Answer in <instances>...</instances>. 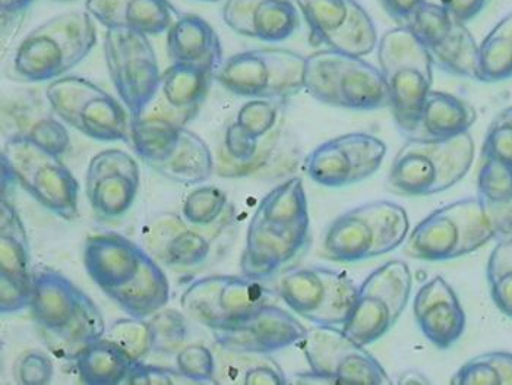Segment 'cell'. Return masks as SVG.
I'll list each match as a JSON object with an SVG mask.
<instances>
[{"mask_svg":"<svg viewBox=\"0 0 512 385\" xmlns=\"http://www.w3.org/2000/svg\"><path fill=\"white\" fill-rule=\"evenodd\" d=\"M312 244L308 195L292 176L271 189L256 207L240 258L243 276L268 282L293 270Z\"/></svg>","mask_w":512,"mask_h":385,"instance_id":"obj_1","label":"cell"},{"mask_svg":"<svg viewBox=\"0 0 512 385\" xmlns=\"http://www.w3.org/2000/svg\"><path fill=\"white\" fill-rule=\"evenodd\" d=\"M82 260L88 277L129 317L150 318L169 304L170 282L163 265L126 236H88Z\"/></svg>","mask_w":512,"mask_h":385,"instance_id":"obj_2","label":"cell"},{"mask_svg":"<svg viewBox=\"0 0 512 385\" xmlns=\"http://www.w3.org/2000/svg\"><path fill=\"white\" fill-rule=\"evenodd\" d=\"M284 99L249 100L224 128L216 172L224 179L256 178L297 163V142L287 123Z\"/></svg>","mask_w":512,"mask_h":385,"instance_id":"obj_3","label":"cell"},{"mask_svg":"<svg viewBox=\"0 0 512 385\" xmlns=\"http://www.w3.org/2000/svg\"><path fill=\"white\" fill-rule=\"evenodd\" d=\"M28 309L47 350L62 361H75L85 347L107 331L96 302L65 274L52 268L34 271Z\"/></svg>","mask_w":512,"mask_h":385,"instance_id":"obj_4","label":"cell"},{"mask_svg":"<svg viewBox=\"0 0 512 385\" xmlns=\"http://www.w3.org/2000/svg\"><path fill=\"white\" fill-rule=\"evenodd\" d=\"M96 44L97 28L88 12H62L22 37L9 59V78L24 84L58 80Z\"/></svg>","mask_w":512,"mask_h":385,"instance_id":"obj_5","label":"cell"},{"mask_svg":"<svg viewBox=\"0 0 512 385\" xmlns=\"http://www.w3.org/2000/svg\"><path fill=\"white\" fill-rule=\"evenodd\" d=\"M476 145L470 132L448 140L409 141L395 154L388 191L400 197H429L457 185L472 169Z\"/></svg>","mask_w":512,"mask_h":385,"instance_id":"obj_6","label":"cell"},{"mask_svg":"<svg viewBox=\"0 0 512 385\" xmlns=\"http://www.w3.org/2000/svg\"><path fill=\"white\" fill-rule=\"evenodd\" d=\"M376 49L395 125L410 138L434 84V63L425 46L403 25L387 31Z\"/></svg>","mask_w":512,"mask_h":385,"instance_id":"obj_7","label":"cell"},{"mask_svg":"<svg viewBox=\"0 0 512 385\" xmlns=\"http://www.w3.org/2000/svg\"><path fill=\"white\" fill-rule=\"evenodd\" d=\"M406 208L391 201H371L338 216L322 239V255L333 263H359L393 252L406 242Z\"/></svg>","mask_w":512,"mask_h":385,"instance_id":"obj_8","label":"cell"},{"mask_svg":"<svg viewBox=\"0 0 512 385\" xmlns=\"http://www.w3.org/2000/svg\"><path fill=\"white\" fill-rule=\"evenodd\" d=\"M305 91L318 102L347 110L390 107L381 69L360 58L324 49L306 58Z\"/></svg>","mask_w":512,"mask_h":385,"instance_id":"obj_9","label":"cell"},{"mask_svg":"<svg viewBox=\"0 0 512 385\" xmlns=\"http://www.w3.org/2000/svg\"><path fill=\"white\" fill-rule=\"evenodd\" d=\"M129 144L158 175L180 185H201L216 170L207 142L186 126L139 116L131 121Z\"/></svg>","mask_w":512,"mask_h":385,"instance_id":"obj_10","label":"cell"},{"mask_svg":"<svg viewBox=\"0 0 512 385\" xmlns=\"http://www.w3.org/2000/svg\"><path fill=\"white\" fill-rule=\"evenodd\" d=\"M3 141L2 181L20 186L60 219H78L79 182L60 156L34 142L18 138Z\"/></svg>","mask_w":512,"mask_h":385,"instance_id":"obj_11","label":"cell"},{"mask_svg":"<svg viewBox=\"0 0 512 385\" xmlns=\"http://www.w3.org/2000/svg\"><path fill=\"white\" fill-rule=\"evenodd\" d=\"M493 230L477 197L438 208L407 236L404 254L417 261H450L492 241Z\"/></svg>","mask_w":512,"mask_h":385,"instance_id":"obj_12","label":"cell"},{"mask_svg":"<svg viewBox=\"0 0 512 385\" xmlns=\"http://www.w3.org/2000/svg\"><path fill=\"white\" fill-rule=\"evenodd\" d=\"M44 94L60 121L79 134L101 142H131L128 109L96 82L65 75L49 82Z\"/></svg>","mask_w":512,"mask_h":385,"instance_id":"obj_13","label":"cell"},{"mask_svg":"<svg viewBox=\"0 0 512 385\" xmlns=\"http://www.w3.org/2000/svg\"><path fill=\"white\" fill-rule=\"evenodd\" d=\"M306 58L284 47L237 53L223 62L216 81L235 96L249 100L284 99L305 90Z\"/></svg>","mask_w":512,"mask_h":385,"instance_id":"obj_14","label":"cell"},{"mask_svg":"<svg viewBox=\"0 0 512 385\" xmlns=\"http://www.w3.org/2000/svg\"><path fill=\"white\" fill-rule=\"evenodd\" d=\"M299 345L311 371L297 375L295 384H393L378 359L341 327L315 325Z\"/></svg>","mask_w":512,"mask_h":385,"instance_id":"obj_15","label":"cell"},{"mask_svg":"<svg viewBox=\"0 0 512 385\" xmlns=\"http://www.w3.org/2000/svg\"><path fill=\"white\" fill-rule=\"evenodd\" d=\"M355 282L327 267L293 268L281 274L277 295L296 315L319 327H343L355 306Z\"/></svg>","mask_w":512,"mask_h":385,"instance_id":"obj_16","label":"cell"},{"mask_svg":"<svg viewBox=\"0 0 512 385\" xmlns=\"http://www.w3.org/2000/svg\"><path fill=\"white\" fill-rule=\"evenodd\" d=\"M412 287V271L404 261H388L376 268L357 289L352 314L341 327L344 333L363 346L378 342L403 314Z\"/></svg>","mask_w":512,"mask_h":385,"instance_id":"obj_17","label":"cell"},{"mask_svg":"<svg viewBox=\"0 0 512 385\" xmlns=\"http://www.w3.org/2000/svg\"><path fill=\"white\" fill-rule=\"evenodd\" d=\"M277 292L246 276L213 274L194 280L180 296L186 317L216 331L235 323L265 304H273ZM278 296V295H277Z\"/></svg>","mask_w":512,"mask_h":385,"instance_id":"obj_18","label":"cell"},{"mask_svg":"<svg viewBox=\"0 0 512 385\" xmlns=\"http://www.w3.org/2000/svg\"><path fill=\"white\" fill-rule=\"evenodd\" d=\"M104 59L110 80L131 119H137L153 100L160 82V65L150 36L110 28L104 34Z\"/></svg>","mask_w":512,"mask_h":385,"instance_id":"obj_19","label":"cell"},{"mask_svg":"<svg viewBox=\"0 0 512 385\" xmlns=\"http://www.w3.org/2000/svg\"><path fill=\"white\" fill-rule=\"evenodd\" d=\"M314 46L347 55H372L378 31L369 12L357 0H297Z\"/></svg>","mask_w":512,"mask_h":385,"instance_id":"obj_20","label":"cell"},{"mask_svg":"<svg viewBox=\"0 0 512 385\" xmlns=\"http://www.w3.org/2000/svg\"><path fill=\"white\" fill-rule=\"evenodd\" d=\"M425 46L436 68L455 77L476 80L479 44L466 22L454 17L444 5L426 0L406 25Z\"/></svg>","mask_w":512,"mask_h":385,"instance_id":"obj_21","label":"cell"},{"mask_svg":"<svg viewBox=\"0 0 512 385\" xmlns=\"http://www.w3.org/2000/svg\"><path fill=\"white\" fill-rule=\"evenodd\" d=\"M388 147L366 132H352L322 142L306 156L303 170L311 181L325 188H344L378 172Z\"/></svg>","mask_w":512,"mask_h":385,"instance_id":"obj_22","label":"cell"},{"mask_svg":"<svg viewBox=\"0 0 512 385\" xmlns=\"http://www.w3.org/2000/svg\"><path fill=\"white\" fill-rule=\"evenodd\" d=\"M144 239L158 263L176 273H195L217 263L233 244L199 230L182 214L170 211L158 214L147 224Z\"/></svg>","mask_w":512,"mask_h":385,"instance_id":"obj_23","label":"cell"},{"mask_svg":"<svg viewBox=\"0 0 512 385\" xmlns=\"http://www.w3.org/2000/svg\"><path fill=\"white\" fill-rule=\"evenodd\" d=\"M141 170L134 156L109 148L90 160L85 173V195L97 217L116 220L125 216L137 201Z\"/></svg>","mask_w":512,"mask_h":385,"instance_id":"obj_24","label":"cell"},{"mask_svg":"<svg viewBox=\"0 0 512 385\" xmlns=\"http://www.w3.org/2000/svg\"><path fill=\"white\" fill-rule=\"evenodd\" d=\"M308 328L276 304H265L239 318L235 323L213 331L214 342L233 352L273 355L293 345H299Z\"/></svg>","mask_w":512,"mask_h":385,"instance_id":"obj_25","label":"cell"},{"mask_svg":"<svg viewBox=\"0 0 512 385\" xmlns=\"http://www.w3.org/2000/svg\"><path fill=\"white\" fill-rule=\"evenodd\" d=\"M34 268L24 222L11 201L2 197L0 207V311L27 309L33 293Z\"/></svg>","mask_w":512,"mask_h":385,"instance_id":"obj_26","label":"cell"},{"mask_svg":"<svg viewBox=\"0 0 512 385\" xmlns=\"http://www.w3.org/2000/svg\"><path fill=\"white\" fill-rule=\"evenodd\" d=\"M3 140L34 142L50 153L62 157L71 147V137L60 121L46 94L36 90H17L3 96Z\"/></svg>","mask_w":512,"mask_h":385,"instance_id":"obj_27","label":"cell"},{"mask_svg":"<svg viewBox=\"0 0 512 385\" xmlns=\"http://www.w3.org/2000/svg\"><path fill=\"white\" fill-rule=\"evenodd\" d=\"M214 80L216 72L172 63L161 74L153 100L139 116L186 126L198 115Z\"/></svg>","mask_w":512,"mask_h":385,"instance_id":"obj_28","label":"cell"},{"mask_svg":"<svg viewBox=\"0 0 512 385\" xmlns=\"http://www.w3.org/2000/svg\"><path fill=\"white\" fill-rule=\"evenodd\" d=\"M413 314L423 336L438 349L455 345L466 330V312L444 277L436 276L417 290Z\"/></svg>","mask_w":512,"mask_h":385,"instance_id":"obj_29","label":"cell"},{"mask_svg":"<svg viewBox=\"0 0 512 385\" xmlns=\"http://www.w3.org/2000/svg\"><path fill=\"white\" fill-rule=\"evenodd\" d=\"M223 20L249 39L278 43L300 27V11L293 0H227Z\"/></svg>","mask_w":512,"mask_h":385,"instance_id":"obj_30","label":"cell"},{"mask_svg":"<svg viewBox=\"0 0 512 385\" xmlns=\"http://www.w3.org/2000/svg\"><path fill=\"white\" fill-rule=\"evenodd\" d=\"M85 9L99 24L147 36L167 33L180 17L169 0H87Z\"/></svg>","mask_w":512,"mask_h":385,"instance_id":"obj_31","label":"cell"},{"mask_svg":"<svg viewBox=\"0 0 512 385\" xmlns=\"http://www.w3.org/2000/svg\"><path fill=\"white\" fill-rule=\"evenodd\" d=\"M172 63L216 72L223 65V46L210 22L195 14L180 15L167 30Z\"/></svg>","mask_w":512,"mask_h":385,"instance_id":"obj_32","label":"cell"},{"mask_svg":"<svg viewBox=\"0 0 512 385\" xmlns=\"http://www.w3.org/2000/svg\"><path fill=\"white\" fill-rule=\"evenodd\" d=\"M476 121L477 112L472 104L454 94L431 90L410 138L448 140L469 132Z\"/></svg>","mask_w":512,"mask_h":385,"instance_id":"obj_33","label":"cell"},{"mask_svg":"<svg viewBox=\"0 0 512 385\" xmlns=\"http://www.w3.org/2000/svg\"><path fill=\"white\" fill-rule=\"evenodd\" d=\"M477 200L496 242L512 241V166L485 160L477 176Z\"/></svg>","mask_w":512,"mask_h":385,"instance_id":"obj_34","label":"cell"},{"mask_svg":"<svg viewBox=\"0 0 512 385\" xmlns=\"http://www.w3.org/2000/svg\"><path fill=\"white\" fill-rule=\"evenodd\" d=\"M183 219L216 238L235 241L236 208L223 189L201 185L186 195L182 204Z\"/></svg>","mask_w":512,"mask_h":385,"instance_id":"obj_35","label":"cell"},{"mask_svg":"<svg viewBox=\"0 0 512 385\" xmlns=\"http://www.w3.org/2000/svg\"><path fill=\"white\" fill-rule=\"evenodd\" d=\"M217 385H286L283 368L264 353L233 352L214 347Z\"/></svg>","mask_w":512,"mask_h":385,"instance_id":"obj_36","label":"cell"},{"mask_svg":"<svg viewBox=\"0 0 512 385\" xmlns=\"http://www.w3.org/2000/svg\"><path fill=\"white\" fill-rule=\"evenodd\" d=\"M81 383L87 385L128 384L137 362L123 347L101 337L82 350L75 359Z\"/></svg>","mask_w":512,"mask_h":385,"instance_id":"obj_37","label":"cell"},{"mask_svg":"<svg viewBox=\"0 0 512 385\" xmlns=\"http://www.w3.org/2000/svg\"><path fill=\"white\" fill-rule=\"evenodd\" d=\"M512 78V12L479 44L476 81L496 84Z\"/></svg>","mask_w":512,"mask_h":385,"instance_id":"obj_38","label":"cell"},{"mask_svg":"<svg viewBox=\"0 0 512 385\" xmlns=\"http://www.w3.org/2000/svg\"><path fill=\"white\" fill-rule=\"evenodd\" d=\"M454 385H512V353L488 352L461 365L451 378Z\"/></svg>","mask_w":512,"mask_h":385,"instance_id":"obj_39","label":"cell"},{"mask_svg":"<svg viewBox=\"0 0 512 385\" xmlns=\"http://www.w3.org/2000/svg\"><path fill=\"white\" fill-rule=\"evenodd\" d=\"M486 277L493 304L512 321V241L498 242L493 248Z\"/></svg>","mask_w":512,"mask_h":385,"instance_id":"obj_40","label":"cell"},{"mask_svg":"<svg viewBox=\"0 0 512 385\" xmlns=\"http://www.w3.org/2000/svg\"><path fill=\"white\" fill-rule=\"evenodd\" d=\"M104 337L118 343L135 361H145L153 355V328L148 318H120L107 328Z\"/></svg>","mask_w":512,"mask_h":385,"instance_id":"obj_41","label":"cell"},{"mask_svg":"<svg viewBox=\"0 0 512 385\" xmlns=\"http://www.w3.org/2000/svg\"><path fill=\"white\" fill-rule=\"evenodd\" d=\"M148 320L153 328V355L175 356L186 345L189 327L182 312L163 308Z\"/></svg>","mask_w":512,"mask_h":385,"instance_id":"obj_42","label":"cell"},{"mask_svg":"<svg viewBox=\"0 0 512 385\" xmlns=\"http://www.w3.org/2000/svg\"><path fill=\"white\" fill-rule=\"evenodd\" d=\"M176 368L194 385H217L216 355L201 343L185 345L175 355Z\"/></svg>","mask_w":512,"mask_h":385,"instance_id":"obj_43","label":"cell"},{"mask_svg":"<svg viewBox=\"0 0 512 385\" xmlns=\"http://www.w3.org/2000/svg\"><path fill=\"white\" fill-rule=\"evenodd\" d=\"M482 159L512 166V106L501 110L489 125L482 145Z\"/></svg>","mask_w":512,"mask_h":385,"instance_id":"obj_44","label":"cell"},{"mask_svg":"<svg viewBox=\"0 0 512 385\" xmlns=\"http://www.w3.org/2000/svg\"><path fill=\"white\" fill-rule=\"evenodd\" d=\"M12 375L18 384H50L55 377V365H53L52 358L43 350H25L14 362Z\"/></svg>","mask_w":512,"mask_h":385,"instance_id":"obj_45","label":"cell"},{"mask_svg":"<svg viewBox=\"0 0 512 385\" xmlns=\"http://www.w3.org/2000/svg\"><path fill=\"white\" fill-rule=\"evenodd\" d=\"M128 385H194L188 377L173 366L147 364L137 362Z\"/></svg>","mask_w":512,"mask_h":385,"instance_id":"obj_46","label":"cell"},{"mask_svg":"<svg viewBox=\"0 0 512 385\" xmlns=\"http://www.w3.org/2000/svg\"><path fill=\"white\" fill-rule=\"evenodd\" d=\"M491 2L492 0H442V5L458 20L467 22L482 14Z\"/></svg>","mask_w":512,"mask_h":385,"instance_id":"obj_47","label":"cell"},{"mask_svg":"<svg viewBox=\"0 0 512 385\" xmlns=\"http://www.w3.org/2000/svg\"><path fill=\"white\" fill-rule=\"evenodd\" d=\"M382 8L400 25H406L414 11L426 0H379Z\"/></svg>","mask_w":512,"mask_h":385,"instance_id":"obj_48","label":"cell"},{"mask_svg":"<svg viewBox=\"0 0 512 385\" xmlns=\"http://www.w3.org/2000/svg\"><path fill=\"white\" fill-rule=\"evenodd\" d=\"M33 0H0L2 18H14L22 14Z\"/></svg>","mask_w":512,"mask_h":385,"instance_id":"obj_49","label":"cell"},{"mask_svg":"<svg viewBox=\"0 0 512 385\" xmlns=\"http://www.w3.org/2000/svg\"><path fill=\"white\" fill-rule=\"evenodd\" d=\"M397 384L401 385H420V384H431V381L425 377V375L420 374L417 371H406L404 374L400 375L398 378Z\"/></svg>","mask_w":512,"mask_h":385,"instance_id":"obj_50","label":"cell"},{"mask_svg":"<svg viewBox=\"0 0 512 385\" xmlns=\"http://www.w3.org/2000/svg\"><path fill=\"white\" fill-rule=\"evenodd\" d=\"M201 2L216 3L218 0H201Z\"/></svg>","mask_w":512,"mask_h":385,"instance_id":"obj_51","label":"cell"},{"mask_svg":"<svg viewBox=\"0 0 512 385\" xmlns=\"http://www.w3.org/2000/svg\"><path fill=\"white\" fill-rule=\"evenodd\" d=\"M56 2H69V0H56Z\"/></svg>","mask_w":512,"mask_h":385,"instance_id":"obj_52","label":"cell"}]
</instances>
